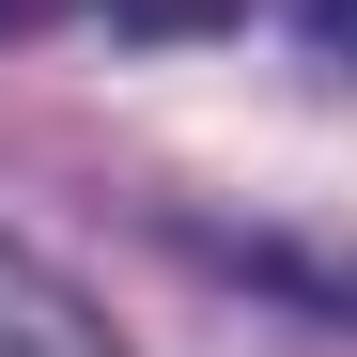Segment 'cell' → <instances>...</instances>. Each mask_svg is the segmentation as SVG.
Wrapping results in <instances>:
<instances>
[{"mask_svg": "<svg viewBox=\"0 0 357 357\" xmlns=\"http://www.w3.org/2000/svg\"><path fill=\"white\" fill-rule=\"evenodd\" d=\"M0 357H125V326H109L47 249H16V233H0Z\"/></svg>", "mask_w": 357, "mask_h": 357, "instance_id": "obj_1", "label": "cell"}, {"mask_svg": "<svg viewBox=\"0 0 357 357\" xmlns=\"http://www.w3.org/2000/svg\"><path fill=\"white\" fill-rule=\"evenodd\" d=\"M93 16H109V31H233L249 0H93Z\"/></svg>", "mask_w": 357, "mask_h": 357, "instance_id": "obj_2", "label": "cell"}, {"mask_svg": "<svg viewBox=\"0 0 357 357\" xmlns=\"http://www.w3.org/2000/svg\"><path fill=\"white\" fill-rule=\"evenodd\" d=\"M295 31H311L326 63H357V0H295Z\"/></svg>", "mask_w": 357, "mask_h": 357, "instance_id": "obj_3", "label": "cell"}]
</instances>
